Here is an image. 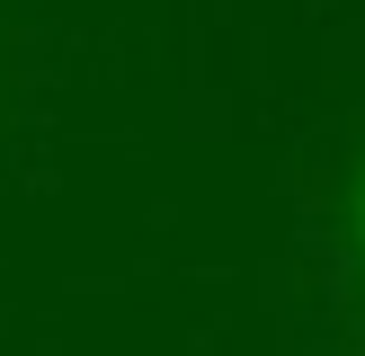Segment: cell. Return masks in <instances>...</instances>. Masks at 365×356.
I'll return each instance as SVG.
<instances>
[{
    "label": "cell",
    "mask_w": 365,
    "mask_h": 356,
    "mask_svg": "<svg viewBox=\"0 0 365 356\" xmlns=\"http://www.w3.org/2000/svg\"><path fill=\"white\" fill-rule=\"evenodd\" d=\"M348 223H356V258H365V178H356V205H348Z\"/></svg>",
    "instance_id": "obj_1"
}]
</instances>
